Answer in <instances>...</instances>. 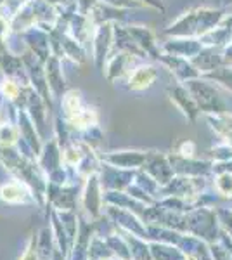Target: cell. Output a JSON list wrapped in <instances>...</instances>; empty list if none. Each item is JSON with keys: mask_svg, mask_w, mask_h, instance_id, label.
Instances as JSON below:
<instances>
[{"mask_svg": "<svg viewBox=\"0 0 232 260\" xmlns=\"http://www.w3.org/2000/svg\"><path fill=\"white\" fill-rule=\"evenodd\" d=\"M222 21L223 12L220 9L197 7V9H192L180 16L174 24L168 26L164 33L175 37H203L208 31L215 30Z\"/></svg>", "mask_w": 232, "mask_h": 260, "instance_id": "6da1fadb", "label": "cell"}, {"mask_svg": "<svg viewBox=\"0 0 232 260\" xmlns=\"http://www.w3.org/2000/svg\"><path fill=\"white\" fill-rule=\"evenodd\" d=\"M187 222V234L197 236L206 243H215L220 240V222H218L217 210L210 207H200L185 213Z\"/></svg>", "mask_w": 232, "mask_h": 260, "instance_id": "7a4b0ae2", "label": "cell"}, {"mask_svg": "<svg viewBox=\"0 0 232 260\" xmlns=\"http://www.w3.org/2000/svg\"><path fill=\"white\" fill-rule=\"evenodd\" d=\"M187 90L191 92V95L196 101V104L200 106V110L210 115V113H223L225 111V104L222 103L218 98L215 87L210 83L206 78H192V80L184 82Z\"/></svg>", "mask_w": 232, "mask_h": 260, "instance_id": "3957f363", "label": "cell"}, {"mask_svg": "<svg viewBox=\"0 0 232 260\" xmlns=\"http://www.w3.org/2000/svg\"><path fill=\"white\" fill-rule=\"evenodd\" d=\"M168 95H170L172 103H174L175 106L179 108V110L182 111L185 116H187L189 121H196L197 115L201 113V110H200V106L196 104L194 98L191 95V92L187 90V87L177 83V85L168 89Z\"/></svg>", "mask_w": 232, "mask_h": 260, "instance_id": "277c9868", "label": "cell"}, {"mask_svg": "<svg viewBox=\"0 0 232 260\" xmlns=\"http://www.w3.org/2000/svg\"><path fill=\"white\" fill-rule=\"evenodd\" d=\"M159 61H163L164 64L172 70V73H175L177 78L182 82L201 77V73L197 71V68L192 64L191 59H187V57L174 56V54H161V56H159Z\"/></svg>", "mask_w": 232, "mask_h": 260, "instance_id": "5b68a950", "label": "cell"}, {"mask_svg": "<svg viewBox=\"0 0 232 260\" xmlns=\"http://www.w3.org/2000/svg\"><path fill=\"white\" fill-rule=\"evenodd\" d=\"M191 61L201 75L210 73V71L220 68L227 62L225 57H223V52H220V47H205Z\"/></svg>", "mask_w": 232, "mask_h": 260, "instance_id": "8992f818", "label": "cell"}, {"mask_svg": "<svg viewBox=\"0 0 232 260\" xmlns=\"http://www.w3.org/2000/svg\"><path fill=\"white\" fill-rule=\"evenodd\" d=\"M163 49L168 54H174V56H182L187 59H192L194 56L201 52L205 49L203 42L197 39H191V37H180L177 40H170L168 44L163 45Z\"/></svg>", "mask_w": 232, "mask_h": 260, "instance_id": "52a82bcc", "label": "cell"}, {"mask_svg": "<svg viewBox=\"0 0 232 260\" xmlns=\"http://www.w3.org/2000/svg\"><path fill=\"white\" fill-rule=\"evenodd\" d=\"M156 77H158V71H156L154 66H151V64L137 66V68L130 73L128 89L130 90H144L147 87H151V83L156 80Z\"/></svg>", "mask_w": 232, "mask_h": 260, "instance_id": "ba28073f", "label": "cell"}, {"mask_svg": "<svg viewBox=\"0 0 232 260\" xmlns=\"http://www.w3.org/2000/svg\"><path fill=\"white\" fill-rule=\"evenodd\" d=\"M206 120L212 125L215 134H218L223 142L232 146V115L230 113H227V111L210 113V115H206Z\"/></svg>", "mask_w": 232, "mask_h": 260, "instance_id": "9c48e42d", "label": "cell"}, {"mask_svg": "<svg viewBox=\"0 0 232 260\" xmlns=\"http://www.w3.org/2000/svg\"><path fill=\"white\" fill-rule=\"evenodd\" d=\"M109 40H111V24L109 23L101 24L95 35V59L99 66L103 64L104 57H106V54H108Z\"/></svg>", "mask_w": 232, "mask_h": 260, "instance_id": "30bf717a", "label": "cell"}, {"mask_svg": "<svg viewBox=\"0 0 232 260\" xmlns=\"http://www.w3.org/2000/svg\"><path fill=\"white\" fill-rule=\"evenodd\" d=\"M0 200L6 201V203H23L26 200V191L18 182L4 184L0 187Z\"/></svg>", "mask_w": 232, "mask_h": 260, "instance_id": "8fae6325", "label": "cell"}, {"mask_svg": "<svg viewBox=\"0 0 232 260\" xmlns=\"http://www.w3.org/2000/svg\"><path fill=\"white\" fill-rule=\"evenodd\" d=\"M215 189L223 198H232V174L223 172V174L215 175Z\"/></svg>", "mask_w": 232, "mask_h": 260, "instance_id": "7c38bea8", "label": "cell"}, {"mask_svg": "<svg viewBox=\"0 0 232 260\" xmlns=\"http://www.w3.org/2000/svg\"><path fill=\"white\" fill-rule=\"evenodd\" d=\"M210 154H212V158L215 161L232 160V146H229L227 142H222V144H218L210 149Z\"/></svg>", "mask_w": 232, "mask_h": 260, "instance_id": "4fadbf2b", "label": "cell"}, {"mask_svg": "<svg viewBox=\"0 0 232 260\" xmlns=\"http://www.w3.org/2000/svg\"><path fill=\"white\" fill-rule=\"evenodd\" d=\"M18 141V130L11 125H0V144L12 146Z\"/></svg>", "mask_w": 232, "mask_h": 260, "instance_id": "5bb4252c", "label": "cell"}, {"mask_svg": "<svg viewBox=\"0 0 232 260\" xmlns=\"http://www.w3.org/2000/svg\"><path fill=\"white\" fill-rule=\"evenodd\" d=\"M210 250H212L213 260H232L229 248H227L220 240L215 241V243H210Z\"/></svg>", "mask_w": 232, "mask_h": 260, "instance_id": "9a60e30c", "label": "cell"}, {"mask_svg": "<svg viewBox=\"0 0 232 260\" xmlns=\"http://www.w3.org/2000/svg\"><path fill=\"white\" fill-rule=\"evenodd\" d=\"M217 215L222 231H225L232 238V210H229V208H217Z\"/></svg>", "mask_w": 232, "mask_h": 260, "instance_id": "2e32d148", "label": "cell"}, {"mask_svg": "<svg viewBox=\"0 0 232 260\" xmlns=\"http://www.w3.org/2000/svg\"><path fill=\"white\" fill-rule=\"evenodd\" d=\"M194 153H196V144L192 141H184L179 144V149H177V154L182 158H194Z\"/></svg>", "mask_w": 232, "mask_h": 260, "instance_id": "e0dca14e", "label": "cell"}, {"mask_svg": "<svg viewBox=\"0 0 232 260\" xmlns=\"http://www.w3.org/2000/svg\"><path fill=\"white\" fill-rule=\"evenodd\" d=\"M2 92L7 95V98H11V99H16L19 95V92H21V87L18 85L16 82H12V80H6L2 83Z\"/></svg>", "mask_w": 232, "mask_h": 260, "instance_id": "ac0fdd59", "label": "cell"}, {"mask_svg": "<svg viewBox=\"0 0 232 260\" xmlns=\"http://www.w3.org/2000/svg\"><path fill=\"white\" fill-rule=\"evenodd\" d=\"M106 2H111L115 6H134V7L141 6L139 2H132V0H106Z\"/></svg>", "mask_w": 232, "mask_h": 260, "instance_id": "d6986e66", "label": "cell"}, {"mask_svg": "<svg viewBox=\"0 0 232 260\" xmlns=\"http://www.w3.org/2000/svg\"><path fill=\"white\" fill-rule=\"evenodd\" d=\"M21 260H37V255H35V251L33 250H28L26 253L23 255V258Z\"/></svg>", "mask_w": 232, "mask_h": 260, "instance_id": "ffe728a7", "label": "cell"}]
</instances>
